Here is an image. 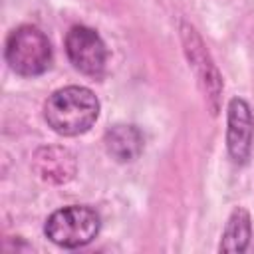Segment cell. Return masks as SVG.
Returning a JSON list of instances; mask_svg holds the SVG:
<instances>
[{
	"mask_svg": "<svg viewBox=\"0 0 254 254\" xmlns=\"http://www.w3.org/2000/svg\"><path fill=\"white\" fill-rule=\"evenodd\" d=\"M101 111L97 95L83 85H65L56 89L44 103L48 127L64 137H75L93 127Z\"/></svg>",
	"mask_w": 254,
	"mask_h": 254,
	"instance_id": "1",
	"label": "cell"
},
{
	"mask_svg": "<svg viewBox=\"0 0 254 254\" xmlns=\"http://www.w3.org/2000/svg\"><path fill=\"white\" fill-rule=\"evenodd\" d=\"M4 58L14 73L22 77H36L48 71L54 54L48 36L40 28L24 24L12 30L6 38Z\"/></svg>",
	"mask_w": 254,
	"mask_h": 254,
	"instance_id": "2",
	"label": "cell"
},
{
	"mask_svg": "<svg viewBox=\"0 0 254 254\" xmlns=\"http://www.w3.org/2000/svg\"><path fill=\"white\" fill-rule=\"evenodd\" d=\"M101 226L99 214L85 204H69L64 208L54 210L46 224L44 234L60 248H81L89 244Z\"/></svg>",
	"mask_w": 254,
	"mask_h": 254,
	"instance_id": "3",
	"label": "cell"
},
{
	"mask_svg": "<svg viewBox=\"0 0 254 254\" xmlns=\"http://www.w3.org/2000/svg\"><path fill=\"white\" fill-rule=\"evenodd\" d=\"M181 40H183V50H185V56L189 60V65L192 67V71L198 79V85L204 93L206 105L210 107V113L216 115L220 109L222 75H220L212 56L208 54L202 38L187 22H181Z\"/></svg>",
	"mask_w": 254,
	"mask_h": 254,
	"instance_id": "4",
	"label": "cell"
},
{
	"mask_svg": "<svg viewBox=\"0 0 254 254\" xmlns=\"http://www.w3.org/2000/svg\"><path fill=\"white\" fill-rule=\"evenodd\" d=\"M65 54L71 65L93 79H99L105 73L107 65V46L101 36L87 26H73L65 34Z\"/></svg>",
	"mask_w": 254,
	"mask_h": 254,
	"instance_id": "5",
	"label": "cell"
},
{
	"mask_svg": "<svg viewBox=\"0 0 254 254\" xmlns=\"http://www.w3.org/2000/svg\"><path fill=\"white\" fill-rule=\"evenodd\" d=\"M254 117L246 99L232 97L226 109V149L236 165H246L252 155Z\"/></svg>",
	"mask_w": 254,
	"mask_h": 254,
	"instance_id": "6",
	"label": "cell"
},
{
	"mask_svg": "<svg viewBox=\"0 0 254 254\" xmlns=\"http://www.w3.org/2000/svg\"><path fill=\"white\" fill-rule=\"evenodd\" d=\"M32 169L34 173L52 185H65L69 183L75 173H77V159L75 155L65 149V147H58V145H48V147H40L34 153L32 159Z\"/></svg>",
	"mask_w": 254,
	"mask_h": 254,
	"instance_id": "7",
	"label": "cell"
},
{
	"mask_svg": "<svg viewBox=\"0 0 254 254\" xmlns=\"http://www.w3.org/2000/svg\"><path fill=\"white\" fill-rule=\"evenodd\" d=\"M105 151L117 163H131L135 161L145 147V137L137 125L131 123H117L111 125L103 135Z\"/></svg>",
	"mask_w": 254,
	"mask_h": 254,
	"instance_id": "8",
	"label": "cell"
},
{
	"mask_svg": "<svg viewBox=\"0 0 254 254\" xmlns=\"http://www.w3.org/2000/svg\"><path fill=\"white\" fill-rule=\"evenodd\" d=\"M250 238H252V218H250V212L244 208V206H236L228 220H226V226L222 230V236H220V244H218V252H224V254H240L248 248L250 244Z\"/></svg>",
	"mask_w": 254,
	"mask_h": 254,
	"instance_id": "9",
	"label": "cell"
}]
</instances>
